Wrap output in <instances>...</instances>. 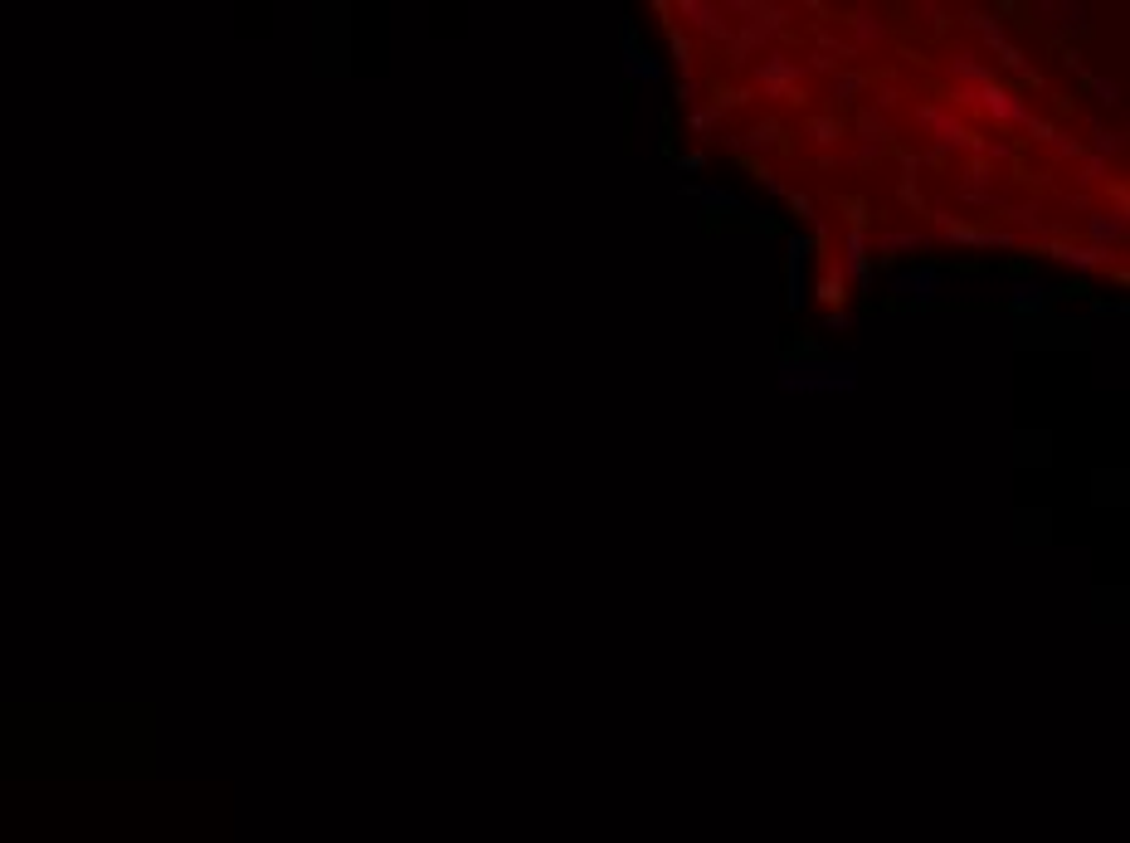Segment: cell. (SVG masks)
<instances>
[{
    "label": "cell",
    "instance_id": "cell-3",
    "mask_svg": "<svg viewBox=\"0 0 1130 843\" xmlns=\"http://www.w3.org/2000/svg\"><path fill=\"white\" fill-rule=\"evenodd\" d=\"M975 98H980V103H984V108H989L994 117H999V122H1014V127H1028V122H1033L1028 103H1018L1014 93H1009V88H999V83H984Z\"/></svg>",
    "mask_w": 1130,
    "mask_h": 843
},
{
    "label": "cell",
    "instance_id": "cell-6",
    "mask_svg": "<svg viewBox=\"0 0 1130 843\" xmlns=\"http://www.w3.org/2000/svg\"><path fill=\"white\" fill-rule=\"evenodd\" d=\"M950 78H960V83H965V88L955 93L960 103H970V98L980 93L984 83H994V74H989V64H980L975 54H955V59H950Z\"/></svg>",
    "mask_w": 1130,
    "mask_h": 843
},
{
    "label": "cell",
    "instance_id": "cell-21",
    "mask_svg": "<svg viewBox=\"0 0 1130 843\" xmlns=\"http://www.w3.org/2000/svg\"><path fill=\"white\" fill-rule=\"evenodd\" d=\"M673 54H678V64H682V69H687V59H692V49H687V39H682L678 30H673Z\"/></svg>",
    "mask_w": 1130,
    "mask_h": 843
},
{
    "label": "cell",
    "instance_id": "cell-22",
    "mask_svg": "<svg viewBox=\"0 0 1130 843\" xmlns=\"http://www.w3.org/2000/svg\"><path fill=\"white\" fill-rule=\"evenodd\" d=\"M858 88H863V78H838V83H833V93H843V98L858 93Z\"/></svg>",
    "mask_w": 1130,
    "mask_h": 843
},
{
    "label": "cell",
    "instance_id": "cell-17",
    "mask_svg": "<svg viewBox=\"0 0 1130 843\" xmlns=\"http://www.w3.org/2000/svg\"><path fill=\"white\" fill-rule=\"evenodd\" d=\"M716 127H721V108H697V113H692V132L707 137V132H716Z\"/></svg>",
    "mask_w": 1130,
    "mask_h": 843
},
{
    "label": "cell",
    "instance_id": "cell-20",
    "mask_svg": "<svg viewBox=\"0 0 1130 843\" xmlns=\"http://www.w3.org/2000/svg\"><path fill=\"white\" fill-rule=\"evenodd\" d=\"M770 142H775V122H765V127L751 132V147H770Z\"/></svg>",
    "mask_w": 1130,
    "mask_h": 843
},
{
    "label": "cell",
    "instance_id": "cell-11",
    "mask_svg": "<svg viewBox=\"0 0 1130 843\" xmlns=\"http://www.w3.org/2000/svg\"><path fill=\"white\" fill-rule=\"evenodd\" d=\"M1057 259H1067V264H1077V269H1111V249H1057Z\"/></svg>",
    "mask_w": 1130,
    "mask_h": 843
},
{
    "label": "cell",
    "instance_id": "cell-7",
    "mask_svg": "<svg viewBox=\"0 0 1130 843\" xmlns=\"http://www.w3.org/2000/svg\"><path fill=\"white\" fill-rule=\"evenodd\" d=\"M678 10L687 15V20H692V25H702L707 35H721V39H726V30H731V25H726V10H721V5H712V0H682Z\"/></svg>",
    "mask_w": 1130,
    "mask_h": 843
},
{
    "label": "cell",
    "instance_id": "cell-1",
    "mask_svg": "<svg viewBox=\"0 0 1130 843\" xmlns=\"http://www.w3.org/2000/svg\"><path fill=\"white\" fill-rule=\"evenodd\" d=\"M780 385L790 395H848L858 385V361H785Z\"/></svg>",
    "mask_w": 1130,
    "mask_h": 843
},
{
    "label": "cell",
    "instance_id": "cell-9",
    "mask_svg": "<svg viewBox=\"0 0 1130 843\" xmlns=\"http://www.w3.org/2000/svg\"><path fill=\"white\" fill-rule=\"evenodd\" d=\"M843 269H848V278H858V283L867 288L872 269H867V239H863V230H848V239H843Z\"/></svg>",
    "mask_w": 1130,
    "mask_h": 843
},
{
    "label": "cell",
    "instance_id": "cell-2",
    "mask_svg": "<svg viewBox=\"0 0 1130 843\" xmlns=\"http://www.w3.org/2000/svg\"><path fill=\"white\" fill-rule=\"evenodd\" d=\"M799 64L785 59V54H765L760 64H755V83H760V93L765 98H785V103H804V88H799Z\"/></svg>",
    "mask_w": 1130,
    "mask_h": 843
},
{
    "label": "cell",
    "instance_id": "cell-10",
    "mask_svg": "<svg viewBox=\"0 0 1130 843\" xmlns=\"http://www.w3.org/2000/svg\"><path fill=\"white\" fill-rule=\"evenodd\" d=\"M989 171L984 166H970V176H965V186H960V200H970V205H994V191H989Z\"/></svg>",
    "mask_w": 1130,
    "mask_h": 843
},
{
    "label": "cell",
    "instance_id": "cell-12",
    "mask_svg": "<svg viewBox=\"0 0 1130 843\" xmlns=\"http://www.w3.org/2000/svg\"><path fill=\"white\" fill-rule=\"evenodd\" d=\"M1048 307V293L1038 283H1018L1014 288V312H1043Z\"/></svg>",
    "mask_w": 1130,
    "mask_h": 843
},
{
    "label": "cell",
    "instance_id": "cell-14",
    "mask_svg": "<svg viewBox=\"0 0 1130 843\" xmlns=\"http://www.w3.org/2000/svg\"><path fill=\"white\" fill-rule=\"evenodd\" d=\"M809 132H814V142H824V147H829V142L843 137V122H838V117H814V122H809Z\"/></svg>",
    "mask_w": 1130,
    "mask_h": 843
},
{
    "label": "cell",
    "instance_id": "cell-19",
    "mask_svg": "<svg viewBox=\"0 0 1130 843\" xmlns=\"http://www.w3.org/2000/svg\"><path fill=\"white\" fill-rule=\"evenodd\" d=\"M1096 93H1101V103H1121V88L1111 78H1096Z\"/></svg>",
    "mask_w": 1130,
    "mask_h": 843
},
{
    "label": "cell",
    "instance_id": "cell-5",
    "mask_svg": "<svg viewBox=\"0 0 1130 843\" xmlns=\"http://www.w3.org/2000/svg\"><path fill=\"white\" fill-rule=\"evenodd\" d=\"M892 293H897V298H906V303H936V293H941V273H936V269L897 273Z\"/></svg>",
    "mask_w": 1130,
    "mask_h": 843
},
{
    "label": "cell",
    "instance_id": "cell-8",
    "mask_svg": "<svg viewBox=\"0 0 1130 843\" xmlns=\"http://www.w3.org/2000/svg\"><path fill=\"white\" fill-rule=\"evenodd\" d=\"M624 49H629V54H624V69H629V78H648V83H658V78H663V64H658V59H648L639 44H634V25H624Z\"/></svg>",
    "mask_w": 1130,
    "mask_h": 843
},
{
    "label": "cell",
    "instance_id": "cell-16",
    "mask_svg": "<svg viewBox=\"0 0 1130 843\" xmlns=\"http://www.w3.org/2000/svg\"><path fill=\"white\" fill-rule=\"evenodd\" d=\"M843 288H848V283H843V269H833V273H824V283H819V298H824V303H843V298H848Z\"/></svg>",
    "mask_w": 1130,
    "mask_h": 843
},
{
    "label": "cell",
    "instance_id": "cell-18",
    "mask_svg": "<svg viewBox=\"0 0 1130 843\" xmlns=\"http://www.w3.org/2000/svg\"><path fill=\"white\" fill-rule=\"evenodd\" d=\"M926 239L921 234H892V239H882V249H921Z\"/></svg>",
    "mask_w": 1130,
    "mask_h": 843
},
{
    "label": "cell",
    "instance_id": "cell-15",
    "mask_svg": "<svg viewBox=\"0 0 1130 843\" xmlns=\"http://www.w3.org/2000/svg\"><path fill=\"white\" fill-rule=\"evenodd\" d=\"M853 35L863 39V44L882 39V20H872V10H858V15H853Z\"/></svg>",
    "mask_w": 1130,
    "mask_h": 843
},
{
    "label": "cell",
    "instance_id": "cell-13",
    "mask_svg": "<svg viewBox=\"0 0 1130 843\" xmlns=\"http://www.w3.org/2000/svg\"><path fill=\"white\" fill-rule=\"evenodd\" d=\"M1092 234L1101 239V249H1106V244H1116V239L1126 234V220H1121V215H1116V220H1106V215H1092Z\"/></svg>",
    "mask_w": 1130,
    "mask_h": 843
},
{
    "label": "cell",
    "instance_id": "cell-4",
    "mask_svg": "<svg viewBox=\"0 0 1130 843\" xmlns=\"http://www.w3.org/2000/svg\"><path fill=\"white\" fill-rule=\"evenodd\" d=\"M921 127L936 137V147H945V152H955V147L970 142V132L955 122V113H945V108H921Z\"/></svg>",
    "mask_w": 1130,
    "mask_h": 843
}]
</instances>
